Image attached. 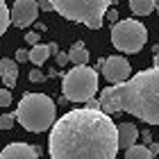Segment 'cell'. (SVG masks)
Returning <instances> with one entry per match:
<instances>
[{
    "label": "cell",
    "instance_id": "obj_1",
    "mask_svg": "<svg viewBox=\"0 0 159 159\" xmlns=\"http://www.w3.org/2000/svg\"><path fill=\"white\" fill-rule=\"evenodd\" d=\"M50 159H116L118 132L111 116L73 109L55 120L48 136Z\"/></svg>",
    "mask_w": 159,
    "mask_h": 159
},
{
    "label": "cell",
    "instance_id": "obj_2",
    "mask_svg": "<svg viewBox=\"0 0 159 159\" xmlns=\"http://www.w3.org/2000/svg\"><path fill=\"white\" fill-rule=\"evenodd\" d=\"M102 114L127 111L148 125H159V68L139 70L123 84H111L100 93Z\"/></svg>",
    "mask_w": 159,
    "mask_h": 159
},
{
    "label": "cell",
    "instance_id": "obj_3",
    "mask_svg": "<svg viewBox=\"0 0 159 159\" xmlns=\"http://www.w3.org/2000/svg\"><path fill=\"white\" fill-rule=\"evenodd\" d=\"M14 116L27 132H46L57 120V102L46 93H25Z\"/></svg>",
    "mask_w": 159,
    "mask_h": 159
},
{
    "label": "cell",
    "instance_id": "obj_4",
    "mask_svg": "<svg viewBox=\"0 0 159 159\" xmlns=\"http://www.w3.org/2000/svg\"><path fill=\"white\" fill-rule=\"evenodd\" d=\"M52 9L68 20L84 23L89 30H100L109 0H52Z\"/></svg>",
    "mask_w": 159,
    "mask_h": 159
},
{
    "label": "cell",
    "instance_id": "obj_5",
    "mask_svg": "<svg viewBox=\"0 0 159 159\" xmlns=\"http://www.w3.org/2000/svg\"><path fill=\"white\" fill-rule=\"evenodd\" d=\"M61 91L70 102H89L98 91V70L89 66H73L64 75Z\"/></svg>",
    "mask_w": 159,
    "mask_h": 159
},
{
    "label": "cell",
    "instance_id": "obj_6",
    "mask_svg": "<svg viewBox=\"0 0 159 159\" xmlns=\"http://www.w3.org/2000/svg\"><path fill=\"white\" fill-rule=\"evenodd\" d=\"M146 41H148V30H146V25L139 23L136 18L118 20V23L111 27V43L120 52L134 55L146 46Z\"/></svg>",
    "mask_w": 159,
    "mask_h": 159
},
{
    "label": "cell",
    "instance_id": "obj_7",
    "mask_svg": "<svg viewBox=\"0 0 159 159\" xmlns=\"http://www.w3.org/2000/svg\"><path fill=\"white\" fill-rule=\"evenodd\" d=\"M102 75L109 80L111 84H123L129 80V73H132V64H129L125 57L114 55L109 59H102Z\"/></svg>",
    "mask_w": 159,
    "mask_h": 159
},
{
    "label": "cell",
    "instance_id": "obj_8",
    "mask_svg": "<svg viewBox=\"0 0 159 159\" xmlns=\"http://www.w3.org/2000/svg\"><path fill=\"white\" fill-rule=\"evenodd\" d=\"M39 16V2L37 0H16L9 9V18L16 27H27L32 25Z\"/></svg>",
    "mask_w": 159,
    "mask_h": 159
},
{
    "label": "cell",
    "instance_id": "obj_9",
    "mask_svg": "<svg viewBox=\"0 0 159 159\" xmlns=\"http://www.w3.org/2000/svg\"><path fill=\"white\" fill-rule=\"evenodd\" d=\"M0 159H39V150L30 143L14 141L0 150Z\"/></svg>",
    "mask_w": 159,
    "mask_h": 159
},
{
    "label": "cell",
    "instance_id": "obj_10",
    "mask_svg": "<svg viewBox=\"0 0 159 159\" xmlns=\"http://www.w3.org/2000/svg\"><path fill=\"white\" fill-rule=\"evenodd\" d=\"M0 77H2L5 89L11 91V86H16V82H18V64L9 59V57H2L0 59Z\"/></svg>",
    "mask_w": 159,
    "mask_h": 159
},
{
    "label": "cell",
    "instance_id": "obj_11",
    "mask_svg": "<svg viewBox=\"0 0 159 159\" xmlns=\"http://www.w3.org/2000/svg\"><path fill=\"white\" fill-rule=\"evenodd\" d=\"M116 132H118V148L129 150L132 146H136L139 129H136L134 123H120V125H116Z\"/></svg>",
    "mask_w": 159,
    "mask_h": 159
},
{
    "label": "cell",
    "instance_id": "obj_12",
    "mask_svg": "<svg viewBox=\"0 0 159 159\" xmlns=\"http://www.w3.org/2000/svg\"><path fill=\"white\" fill-rule=\"evenodd\" d=\"M68 61H73L75 66H84L89 61V50L84 48V41H75L68 50Z\"/></svg>",
    "mask_w": 159,
    "mask_h": 159
},
{
    "label": "cell",
    "instance_id": "obj_13",
    "mask_svg": "<svg viewBox=\"0 0 159 159\" xmlns=\"http://www.w3.org/2000/svg\"><path fill=\"white\" fill-rule=\"evenodd\" d=\"M129 9H132L136 16H148L157 9L155 0H129Z\"/></svg>",
    "mask_w": 159,
    "mask_h": 159
},
{
    "label": "cell",
    "instance_id": "obj_14",
    "mask_svg": "<svg viewBox=\"0 0 159 159\" xmlns=\"http://www.w3.org/2000/svg\"><path fill=\"white\" fill-rule=\"evenodd\" d=\"M50 57V48L48 43H39V46L30 48V61L34 66H41V64H46V59Z\"/></svg>",
    "mask_w": 159,
    "mask_h": 159
},
{
    "label": "cell",
    "instance_id": "obj_15",
    "mask_svg": "<svg viewBox=\"0 0 159 159\" xmlns=\"http://www.w3.org/2000/svg\"><path fill=\"white\" fill-rule=\"evenodd\" d=\"M125 159H152V155H150L148 146L136 143V146H132L129 150H125Z\"/></svg>",
    "mask_w": 159,
    "mask_h": 159
},
{
    "label": "cell",
    "instance_id": "obj_16",
    "mask_svg": "<svg viewBox=\"0 0 159 159\" xmlns=\"http://www.w3.org/2000/svg\"><path fill=\"white\" fill-rule=\"evenodd\" d=\"M9 23H11V18H9V7H7L5 0H0V37L7 32Z\"/></svg>",
    "mask_w": 159,
    "mask_h": 159
},
{
    "label": "cell",
    "instance_id": "obj_17",
    "mask_svg": "<svg viewBox=\"0 0 159 159\" xmlns=\"http://www.w3.org/2000/svg\"><path fill=\"white\" fill-rule=\"evenodd\" d=\"M14 120H16L14 114H2V116H0V129H11Z\"/></svg>",
    "mask_w": 159,
    "mask_h": 159
},
{
    "label": "cell",
    "instance_id": "obj_18",
    "mask_svg": "<svg viewBox=\"0 0 159 159\" xmlns=\"http://www.w3.org/2000/svg\"><path fill=\"white\" fill-rule=\"evenodd\" d=\"M11 102H14L11 91L9 89H0V107H9Z\"/></svg>",
    "mask_w": 159,
    "mask_h": 159
},
{
    "label": "cell",
    "instance_id": "obj_19",
    "mask_svg": "<svg viewBox=\"0 0 159 159\" xmlns=\"http://www.w3.org/2000/svg\"><path fill=\"white\" fill-rule=\"evenodd\" d=\"M14 61L16 64H23V61H30V50H16V57H14Z\"/></svg>",
    "mask_w": 159,
    "mask_h": 159
},
{
    "label": "cell",
    "instance_id": "obj_20",
    "mask_svg": "<svg viewBox=\"0 0 159 159\" xmlns=\"http://www.w3.org/2000/svg\"><path fill=\"white\" fill-rule=\"evenodd\" d=\"M25 43H27V46H39V32H27L25 34Z\"/></svg>",
    "mask_w": 159,
    "mask_h": 159
},
{
    "label": "cell",
    "instance_id": "obj_21",
    "mask_svg": "<svg viewBox=\"0 0 159 159\" xmlns=\"http://www.w3.org/2000/svg\"><path fill=\"white\" fill-rule=\"evenodd\" d=\"M30 82H46V75H43L39 68H32L30 70Z\"/></svg>",
    "mask_w": 159,
    "mask_h": 159
},
{
    "label": "cell",
    "instance_id": "obj_22",
    "mask_svg": "<svg viewBox=\"0 0 159 159\" xmlns=\"http://www.w3.org/2000/svg\"><path fill=\"white\" fill-rule=\"evenodd\" d=\"M68 64V52H59L57 55V66H66Z\"/></svg>",
    "mask_w": 159,
    "mask_h": 159
},
{
    "label": "cell",
    "instance_id": "obj_23",
    "mask_svg": "<svg viewBox=\"0 0 159 159\" xmlns=\"http://www.w3.org/2000/svg\"><path fill=\"white\" fill-rule=\"evenodd\" d=\"M86 109H91V111H102V109H100V100H89V102H86Z\"/></svg>",
    "mask_w": 159,
    "mask_h": 159
},
{
    "label": "cell",
    "instance_id": "obj_24",
    "mask_svg": "<svg viewBox=\"0 0 159 159\" xmlns=\"http://www.w3.org/2000/svg\"><path fill=\"white\" fill-rule=\"evenodd\" d=\"M39 9H46V11H52V0H43V2H39Z\"/></svg>",
    "mask_w": 159,
    "mask_h": 159
},
{
    "label": "cell",
    "instance_id": "obj_25",
    "mask_svg": "<svg viewBox=\"0 0 159 159\" xmlns=\"http://www.w3.org/2000/svg\"><path fill=\"white\" fill-rule=\"evenodd\" d=\"M107 16H109V20H111L114 25L118 23V11H116V9H109V11H107Z\"/></svg>",
    "mask_w": 159,
    "mask_h": 159
},
{
    "label": "cell",
    "instance_id": "obj_26",
    "mask_svg": "<svg viewBox=\"0 0 159 159\" xmlns=\"http://www.w3.org/2000/svg\"><path fill=\"white\" fill-rule=\"evenodd\" d=\"M148 150H150V155H159V143H150V146H148Z\"/></svg>",
    "mask_w": 159,
    "mask_h": 159
},
{
    "label": "cell",
    "instance_id": "obj_27",
    "mask_svg": "<svg viewBox=\"0 0 159 159\" xmlns=\"http://www.w3.org/2000/svg\"><path fill=\"white\" fill-rule=\"evenodd\" d=\"M48 48H50V55H59V46H57V43H48Z\"/></svg>",
    "mask_w": 159,
    "mask_h": 159
},
{
    "label": "cell",
    "instance_id": "obj_28",
    "mask_svg": "<svg viewBox=\"0 0 159 159\" xmlns=\"http://www.w3.org/2000/svg\"><path fill=\"white\" fill-rule=\"evenodd\" d=\"M139 136H141V139L146 141V143H150V141H152V134H150L148 129H143V134H139Z\"/></svg>",
    "mask_w": 159,
    "mask_h": 159
},
{
    "label": "cell",
    "instance_id": "obj_29",
    "mask_svg": "<svg viewBox=\"0 0 159 159\" xmlns=\"http://www.w3.org/2000/svg\"><path fill=\"white\" fill-rule=\"evenodd\" d=\"M37 30H39V32H46V30H48V27H46V25H43V23H37Z\"/></svg>",
    "mask_w": 159,
    "mask_h": 159
},
{
    "label": "cell",
    "instance_id": "obj_30",
    "mask_svg": "<svg viewBox=\"0 0 159 159\" xmlns=\"http://www.w3.org/2000/svg\"><path fill=\"white\" fill-rule=\"evenodd\" d=\"M155 68H159V52L155 55Z\"/></svg>",
    "mask_w": 159,
    "mask_h": 159
},
{
    "label": "cell",
    "instance_id": "obj_31",
    "mask_svg": "<svg viewBox=\"0 0 159 159\" xmlns=\"http://www.w3.org/2000/svg\"><path fill=\"white\" fill-rule=\"evenodd\" d=\"M157 14H159V2H157Z\"/></svg>",
    "mask_w": 159,
    "mask_h": 159
},
{
    "label": "cell",
    "instance_id": "obj_32",
    "mask_svg": "<svg viewBox=\"0 0 159 159\" xmlns=\"http://www.w3.org/2000/svg\"><path fill=\"white\" fill-rule=\"evenodd\" d=\"M157 159H159V157H157Z\"/></svg>",
    "mask_w": 159,
    "mask_h": 159
}]
</instances>
